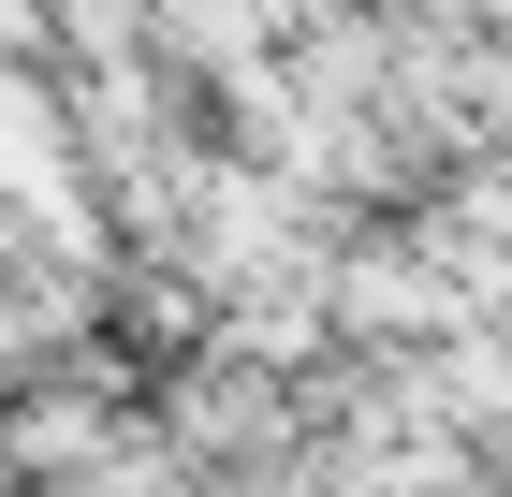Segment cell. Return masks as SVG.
Returning a JSON list of instances; mask_svg holds the SVG:
<instances>
[{"label": "cell", "instance_id": "6da1fadb", "mask_svg": "<svg viewBox=\"0 0 512 497\" xmlns=\"http://www.w3.org/2000/svg\"><path fill=\"white\" fill-rule=\"evenodd\" d=\"M0 497H30V468H15V424H0Z\"/></svg>", "mask_w": 512, "mask_h": 497}]
</instances>
